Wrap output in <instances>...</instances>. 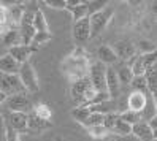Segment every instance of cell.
Instances as JSON below:
<instances>
[{
    "label": "cell",
    "mask_w": 157,
    "mask_h": 141,
    "mask_svg": "<svg viewBox=\"0 0 157 141\" xmlns=\"http://www.w3.org/2000/svg\"><path fill=\"white\" fill-rule=\"evenodd\" d=\"M90 62L86 54V49L81 46H76L65 59L60 62V71L65 78L70 79V82L78 81L81 78H86L89 73Z\"/></svg>",
    "instance_id": "6da1fadb"
},
{
    "label": "cell",
    "mask_w": 157,
    "mask_h": 141,
    "mask_svg": "<svg viewBox=\"0 0 157 141\" xmlns=\"http://www.w3.org/2000/svg\"><path fill=\"white\" fill-rule=\"evenodd\" d=\"M114 14V8L113 6H106L103 10H100L94 14L89 16V27H90V38L100 35L105 30V27L108 25V22L111 21V17Z\"/></svg>",
    "instance_id": "7a4b0ae2"
},
{
    "label": "cell",
    "mask_w": 157,
    "mask_h": 141,
    "mask_svg": "<svg viewBox=\"0 0 157 141\" xmlns=\"http://www.w3.org/2000/svg\"><path fill=\"white\" fill-rule=\"evenodd\" d=\"M17 76H19L22 86L27 92H38L40 84H38V76H36V71L33 68V65L30 60H27L24 63H21L19 71H17Z\"/></svg>",
    "instance_id": "3957f363"
},
{
    "label": "cell",
    "mask_w": 157,
    "mask_h": 141,
    "mask_svg": "<svg viewBox=\"0 0 157 141\" xmlns=\"http://www.w3.org/2000/svg\"><path fill=\"white\" fill-rule=\"evenodd\" d=\"M105 74H106V65L101 62L90 63L87 78L97 92H106V81H105Z\"/></svg>",
    "instance_id": "277c9868"
},
{
    "label": "cell",
    "mask_w": 157,
    "mask_h": 141,
    "mask_svg": "<svg viewBox=\"0 0 157 141\" xmlns=\"http://www.w3.org/2000/svg\"><path fill=\"white\" fill-rule=\"evenodd\" d=\"M155 60H157V54L155 52H144V54H136L133 60H132V73L133 76H141V74H144V71L152 67V65H155Z\"/></svg>",
    "instance_id": "5b68a950"
},
{
    "label": "cell",
    "mask_w": 157,
    "mask_h": 141,
    "mask_svg": "<svg viewBox=\"0 0 157 141\" xmlns=\"http://www.w3.org/2000/svg\"><path fill=\"white\" fill-rule=\"evenodd\" d=\"M19 35H21V43L25 46H30L32 38L35 35V29H33V13L32 11H25L22 14V19L19 22Z\"/></svg>",
    "instance_id": "8992f818"
},
{
    "label": "cell",
    "mask_w": 157,
    "mask_h": 141,
    "mask_svg": "<svg viewBox=\"0 0 157 141\" xmlns=\"http://www.w3.org/2000/svg\"><path fill=\"white\" fill-rule=\"evenodd\" d=\"M0 90L5 92L10 97V95H14V93L24 92L25 89H24L17 74H3L2 73V76H0Z\"/></svg>",
    "instance_id": "52a82bcc"
},
{
    "label": "cell",
    "mask_w": 157,
    "mask_h": 141,
    "mask_svg": "<svg viewBox=\"0 0 157 141\" xmlns=\"http://www.w3.org/2000/svg\"><path fill=\"white\" fill-rule=\"evenodd\" d=\"M6 106H8V111H14V112H27L32 109V105H30V100L27 98V95L24 92L21 93H14V95H10L6 98Z\"/></svg>",
    "instance_id": "ba28073f"
},
{
    "label": "cell",
    "mask_w": 157,
    "mask_h": 141,
    "mask_svg": "<svg viewBox=\"0 0 157 141\" xmlns=\"http://www.w3.org/2000/svg\"><path fill=\"white\" fill-rule=\"evenodd\" d=\"M117 60H130L136 55V48L130 40H121L114 46H111Z\"/></svg>",
    "instance_id": "9c48e42d"
},
{
    "label": "cell",
    "mask_w": 157,
    "mask_h": 141,
    "mask_svg": "<svg viewBox=\"0 0 157 141\" xmlns=\"http://www.w3.org/2000/svg\"><path fill=\"white\" fill-rule=\"evenodd\" d=\"M73 40H76L78 43L82 41H87L90 40V27H89V16L87 17H82V19H78L73 22Z\"/></svg>",
    "instance_id": "30bf717a"
},
{
    "label": "cell",
    "mask_w": 157,
    "mask_h": 141,
    "mask_svg": "<svg viewBox=\"0 0 157 141\" xmlns=\"http://www.w3.org/2000/svg\"><path fill=\"white\" fill-rule=\"evenodd\" d=\"M90 84L89 78H81L78 81H73L70 86V97L76 105H84V92L87 89V86Z\"/></svg>",
    "instance_id": "8fae6325"
},
{
    "label": "cell",
    "mask_w": 157,
    "mask_h": 141,
    "mask_svg": "<svg viewBox=\"0 0 157 141\" xmlns=\"http://www.w3.org/2000/svg\"><path fill=\"white\" fill-rule=\"evenodd\" d=\"M51 127V120H43L40 117H36L33 112L27 114V130L25 133H32V135H38L46 128Z\"/></svg>",
    "instance_id": "7c38bea8"
},
{
    "label": "cell",
    "mask_w": 157,
    "mask_h": 141,
    "mask_svg": "<svg viewBox=\"0 0 157 141\" xmlns=\"http://www.w3.org/2000/svg\"><path fill=\"white\" fill-rule=\"evenodd\" d=\"M5 120L10 124L17 133H25L27 130V112H14V111H10L8 116L5 117Z\"/></svg>",
    "instance_id": "4fadbf2b"
},
{
    "label": "cell",
    "mask_w": 157,
    "mask_h": 141,
    "mask_svg": "<svg viewBox=\"0 0 157 141\" xmlns=\"http://www.w3.org/2000/svg\"><path fill=\"white\" fill-rule=\"evenodd\" d=\"M130 135H133L140 141H155L157 139V136L152 133V130L147 125V122H143V120L132 125V133Z\"/></svg>",
    "instance_id": "5bb4252c"
},
{
    "label": "cell",
    "mask_w": 157,
    "mask_h": 141,
    "mask_svg": "<svg viewBox=\"0 0 157 141\" xmlns=\"http://www.w3.org/2000/svg\"><path fill=\"white\" fill-rule=\"evenodd\" d=\"M105 81H106V92L109 93V97L116 98L121 93V84H119V79L116 76V71L113 67H106Z\"/></svg>",
    "instance_id": "9a60e30c"
},
{
    "label": "cell",
    "mask_w": 157,
    "mask_h": 141,
    "mask_svg": "<svg viewBox=\"0 0 157 141\" xmlns=\"http://www.w3.org/2000/svg\"><path fill=\"white\" fill-rule=\"evenodd\" d=\"M127 105H128V109L141 112L146 108V105H147V93L133 90L130 95H128V98H127Z\"/></svg>",
    "instance_id": "2e32d148"
},
{
    "label": "cell",
    "mask_w": 157,
    "mask_h": 141,
    "mask_svg": "<svg viewBox=\"0 0 157 141\" xmlns=\"http://www.w3.org/2000/svg\"><path fill=\"white\" fill-rule=\"evenodd\" d=\"M35 51L30 48V46H25V44H16V46H11L8 49V54L17 62V63H24L27 60H30V55L33 54Z\"/></svg>",
    "instance_id": "e0dca14e"
},
{
    "label": "cell",
    "mask_w": 157,
    "mask_h": 141,
    "mask_svg": "<svg viewBox=\"0 0 157 141\" xmlns=\"http://www.w3.org/2000/svg\"><path fill=\"white\" fill-rule=\"evenodd\" d=\"M21 65L17 63L10 54L0 55V73L3 74H17Z\"/></svg>",
    "instance_id": "ac0fdd59"
},
{
    "label": "cell",
    "mask_w": 157,
    "mask_h": 141,
    "mask_svg": "<svg viewBox=\"0 0 157 141\" xmlns=\"http://www.w3.org/2000/svg\"><path fill=\"white\" fill-rule=\"evenodd\" d=\"M97 55H98V62L105 63L106 67H108V65H111V63H116V62H117V57H116L113 48H111V46H108V44L98 46Z\"/></svg>",
    "instance_id": "d6986e66"
},
{
    "label": "cell",
    "mask_w": 157,
    "mask_h": 141,
    "mask_svg": "<svg viewBox=\"0 0 157 141\" xmlns=\"http://www.w3.org/2000/svg\"><path fill=\"white\" fill-rule=\"evenodd\" d=\"M144 78H146V86L147 90H149L151 95H155L157 93V67L152 65L144 71Z\"/></svg>",
    "instance_id": "ffe728a7"
},
{
    "label": "cell",
    "mask_w": 157,
    "mask_h": 141,
    "mask_svg": "<svg viewBox=\"0 0 157 141\" xmlns=\"http://www.w3.org/2000/svg\"><path fill=\"white\" fill-rule=\"evenodd\" d=\"M114 71H116V76H117L121 86H128V84H130V81L133 78L130 65H121V67H117Z\"/></svg>",
    "instance_id": "44dd1931"
},
{
    "label": "cell",
    "mask_w": 157,
    "mask_h": 141,
    "mask_svg": "<svg viewBox=\"0 0 157 141\" xmlns=\"http://www.w3.org/2000/svg\"><path fill=\"white\" fill-rule=\"evenodd\" d=\"M33 29H35V32H49L48 21H46L41 10H36L33 13Z\"/></svg>",
    "instance_id": "7402d4cb"
},
{
    "label": "cell",
    "mask_w": 157,
    "mask_h": 141,
    "mask_svg": "<svg viewBox=\"0 0 157 141\" xmlns=\"http://www.w3.org/2000/svg\"><path fill=\"white\" fill-rule=\"evenodd\" d=\"M3 44L8 46V48L16 46V44H22V43H21L19 30H17V29H8V30L3 33Z\"/></svg>",
    "instance_id": "603a6c76"
},
{
    "label": "cell",
    "mask_w": 157,
    "mask_h": 141,
    "mask_svg": "<svg viewBox=\"0 0 157 141\" xmlns=\"http://www.w3.org/2000/svg\"><path fill=\"white\" fill-rule=\"evenodd\" d=\"M70 114H71L73 119L78 122V124H82V122L87 119V116L90 114V109H89V106H86V105H76L75 108L70 111Z\"/></svg>",
    "instance_id": "cb8c5ba5"
},
{
    "label": "cell",
    "mask_w": 157,
    "mask_h": 141,
    "mask_svg": "<svg viewBox=\"0 0 157 141\" xmlns=\"http://www.w3.org/2000/svg\"><path fill=\"white\" fill-rule=\"evenodd\" d=\"M32 112L36 117H40L43 120H51V117H52V111L46 103H36V105L32 108Z\"/></svg>",
    "instance_id": "d4e9b609"
},
{
    "label": "cell",
    "mask_w": 157,
    "mask_h": 141,
    "mask_svg": "<svg viewBox=\"0 0 157 141\" xmlns=\"http://www.w3.org/2000/svg\"><path fill=\"white\" fill-rule=\"evenodd\" d=\"M109 133H116L119 136H128V135L132 133V125L127 124V122H124L122 119H117L114 127L109 130Z\"/></svg>",
    "instance_id": "484cf974"
},
{
    "label": "cell",
    "mask_w": 157,
    "mask_h": 141,
    "mask_svg": "<svg viewBox=\"0 0 157 141\" xmlns=\"http://www.w3.org/2000/svg\"><path fill=\"white\" fill-rule=\"evenodd\" d=\"M67 11L71 14L73 21H78V19H82V17H87L89 13H87V2L86 3H81V5H76V6H68Z\"/></svg>",
    "instance_id": "4316f807"
},
{
    "label": "cell",
    "mask_w": 157,
    "mask_h": 141,
    "mask_svg": "<svg viewBox=\"0 0 157 141\" xmlns=\"http://www.w3.org/2000/svg\"><path fill=\"white\" fill-rule=\"evenodd\" d=\"M51 38H52V36H51V32H35L33 38H32V43H30V48H32L33 51H36L41 44L48 43Z\"/></svg>",
    "instance_id": "83f0119b"
},
{
    "label": "cell",
    "mask_w": 157,
    "mask_h": 141,
    "mask_svg": "<svg viewBox=\"0 0 157 141\" xmlns=\"http://www.w3.org/2000/svg\"><path fill=\"white\" fill-rule=\"evenodd\" d=\"M8 11H10V21L11 25H19L22 14L25 13V10L22 8V5H14V6H8Z\"/></svg>",
    "instance_id": "f1b7e54d"
},
{
    "label": "cell",
    "mask_w": 157,
    "mask_h": 141,
    "mask_svg": "<svg viewBox=\"0 0 157 141\" xmlns=\"http://www.w3.org/2000/svg\"><path fill=\"white\" fill-rule=\"evenodd\" d=\"M119 119H122L124 122H127V124H136V122L141 120V112H136V111H132V109H125L122 112H119Z\"/></svg>",
    "instance_id": "f546056e"
},
{
    "label": "cell",
    "mask_w": 157,
    "mask_h": 141,
    "mask_svg": "<svg viewBox=\"0 0 157 141\" xmlns=\"http://www.w3.org/2000/svg\"><path fill=\"white\" fill-rule=\"evenodd\" d=\"M89 109H90V112H100V114H106V112L116 111V109H114V105L111 103V100L97 103V105H90Z\"/></svg>",
    "instance_id": "4dcf8cb0"
},
{
    "label": "cell",
    "mask_w": 157,
    "mask_h": 141,
    "mask_svg": "<svg viewBox=\"0 0 157 141\" xmlns=\"http://www.w3.org/2000/svg\"><path fill=\"white\" fill-rule=\"evenodd\" d=\"M109 2H111V0H87V13H89V16L100 11V10H103V8H106L109 5Z\"/></svg>",
    "instance_id": "1f68e13d"
},
{
    "label": "cell",
    "mask_w": 157,
    "mask_h": 141,
    "mask_svg": "<svg viewBox=\"0 0 157 141\" xmlns=\"http://www.w3.org/2000/svg\"><path fill=\"white\" fill-rule=\"evenodd\" d=\"M87 130V133L94 138V139H105L108 135H109V131L103 127V125H94V127H89L86 128Z\"/></svg>",
    "instance_id": "d6a6232c"
},
{
    "label": "cell",
    "mask_w": 157,
    "mask_h": 141,
    "mask_svg": "<svg viewBox=\"0 0 157 141\" xmlns=\"http://www.w3.org/2000/svg\"><path fill=\"white\" fill-rule=\"evenodd\" d=\"M101 122H103V114H100V112H90L87 116V119L82 122V127L84 128H89V127H94V125H101Z\"/></svg>",
    "instance_id": "836d02e7"
},
{
    "label": "cell",
    "mask_w": 157,
    "mask_h": 141,
    "mask_svg": "<svg viewBox=\"0 0 157 141\" xmlns=\"http://www.w3.org/2000/svg\"><path fill=\"white\" fill-rule=\"evenodd\" d=\"M119 119V112L117 111H111V112H106V114H103V122H101V125H103L108 131L111 130L116 124V120Z\"/></svg>",
    "instance_id": "e575fe53"
},
{
    "label": "cell",
    "mask_w": 157,
    "mask_h": 141,
    "mask_svg": "<svg viewBox=\"0 0 157 141\" xmlns=\"http://www.w3.org/2000/svg\"><path fill=\"white\" fill-rule=\"evenodd\" d=\"M128 86H132L133 90L146 92V90H147V86H146V78H144V74H141V76H133Z\"/></svg>",
    "instance_id": "d590c367"
},
{
    "label": "cell",
    "mask_w": 157,
    "mask_h": 141,
    "mask_svg": "<svg viewBox=\"0 0 157 141\" xmlns=\"http://www.w3.org/2000/svg\"><path fill=\"white\" fill-rule=\"evenodd\" d=\"M0 25L5 27V29H10V27H11L8 6H5V5H2V3H0Z\"/></svg>",
    "instance_id": "8d00e7d4"
},
{
    "label": "cell",
    "mask_w": 157,
    "mask_h": 141,
    "mask_svg": "<svg viewBox=\"0 0 157 141\" xmlns=\"http://www.w3.org/2000/svg\"><path fill=\"white\" fill-rule=\"evenodd\" d=\"M5 141H21V135L5 120Z\"/></svg>",
    "instance_id": "74e56055"
},
{
    "label": "cell",
    "mask_w": 157,
    "mask_h": 141,
    "mask_svg": "<svg viewBox=\"0 0 157 141\" xmlns=\"http://www.w3.org/2000/svg\"><path fill=\"white\" fill-rule=\"evenodd\" d=\"M135 48L140 51V54H144V52H155V44L146 41V40H141L140 43L135 46Z\"/></svg>",
    "instance_id": "f35d334b"
},
{
    "label": "cell",
    "mask_w": 157,
    "mask_h": 141,
    "mask_svg": "<svg viewBox=\"0 0 157 141\" xmlns=\"http://www.w3.org/2000/svg\"><path fill=\"white\" fill-rule=\"evenodd\" d=\"M46 6L52 10H67V2L65 0H43Z\"/></svg>",
    "instance_id": "ab89813d"
},
{
    "label": "cell",
    "mask_w": 157,
    "mask_h": 141,
    "mask_svg": "<svg viewBox=\"0 0 157 141\" xmlns=\"http://www.w3.org/2000/svg\"><path fill=\"white\" fill-rule=\"evenodd\" d=\"M108 100H111V97H109V93H108V92H97V93H95V97H94V100L90 101V105H97V103L108 101ZM90 105H89V106H90Z\"/></svg>",
    "instance_id": "60d3db41"
},
{
    "label": "cell",
    "mask_w": 157,
    "mask_h": 141,
    "mask_svg": "<svg viewBox=\"0 0 157 141\" xmlns=\"http://www.w3.org/2000/svg\"><path fill=\"white\" fill-rule=\"evenodd\" d=\"M0 3L5 6H14V5H22L24 0H0Z\"/></svg>",
    "instance_id": "b9f144b4"
},
{
    "label": "cell",
    "mask_w": 157,
    "mask_h": 141,
    "mask_svg": "<svg viewBox=\"0 0 157 141\" xmlns=\"http://www.w3.org/2000/svg\"><path fill=\"white\" fill-rule=\"evenodd\" d=\"M147 125H149V128L152 130V133L157 136V117H155V116H152V117L149 119V122H147Z\"/></svg>",
    "instance_id": "7bdbcfd3"
},
{
    "label": "cell",
    "mask_w": 157,
    "mask_h": 141,
    "mask_svg": "<svg viewBox=\"0 0 157 141\" xmlns=\"http://www.w3.org/2000/svg\"><path fill=\"white\" fill-rule=\"evenodd\" d=\"M65 2H67V8H68V6H76L81 3H86L87 0H65Z\"/></svg>",
    "instance_id": "ee69618b"
},
{
    "label": "cell",
    "mask_w": 157,
    "mask_h": 141,
    "mask_svg": "<svg viewBox=\"0 0 157 141\" xmlns=\"http://www.w3.org/2000/svg\"><path fill=\"white\" fill-rule=\"evenodd\" d=\"M125 2H127L128 5H132V6H136V5H141L144 0H125Z\"/></svg>",
    "instance_id": "f6af8a7d"
},
{
    "label": "cell",
    "mask_w": 157,
    "mask_h": 141,
    "mask_svg": "<svg viewBox=\"0 0 157 141\" xmlns=\"http://www.w3.org/2000/svg\"><path fill=\"white\" fill-rule=\"evenodd\" d=\"M6 98H8V95H6L5 92H2V90H0V105H3V103L6 101Z\"/></svg>",
    "instance_id": "bcb514c9"
},
{
    "label": "cell",
    "mask_w": 157,
    "mask_h": 141,
    "mask_svg": "<svg viewBox=\"0 0 157 141\" xmlns=\"http://www.w3.org/2000/svg\"><path fill=\"white\" fill-rule=\"evenodd\" d=\"M105 139H106V141H117V138H114V136H109V135H108Z\"/></svg>",
    "instance_id": "7dc6e473"
},
{
    "label": "cell",
    "mask_w": 157,
    "mask_h": 141,
    "mask_svg": "<svg viewBox=\"0 0 157 141\" xmlns=\"http://www.w3.org/2000/svg\"><path fill=\"white\" fill-rule=\"evenodd\" d=\"M24 2H30V0H24Z\"/></svg>",
    "instance_id": "c3c4849f"
},
{
    "label": "cell",
    "mask_w": 157,
    "mask_h": 141,
    "mask_svg": "<svg viewBox=\"0 0 157 141\" xmlns=\"http://www.w3.org/2000/svg\"><path fill=\"white\" fill-rule=\"evenodd\" d=\"M119 2H122V0H119Z\"/></svg>",
    "instance_id": "681fc988"
}]
</instances>
